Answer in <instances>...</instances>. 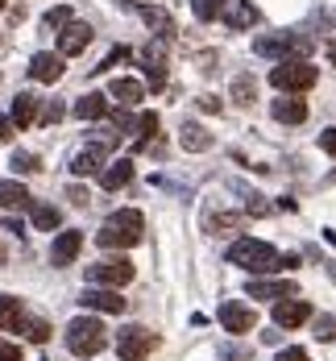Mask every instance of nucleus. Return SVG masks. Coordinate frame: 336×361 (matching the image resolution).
<instances>
[{
    "label": "nucleus",
    "mask_w": 336,
    "mask_h": 361,
    "mask_svg": "<svg viewBox=\"0 0 336 361\" xmlns=\"http://www.w3.org/2000/svg\"><path fill=\"white\" fill-rule=\"evenodd\" d=\"M245 212H254V216H266V212H270V208H266V204H261V195H249V204H245Z\"/></svg>",
    "instance_id": "ea45409f"
},
{
    "label": "nucleus",
    "mask_w": 336,
    "mask_h": 361,
    "mask_svg": "<svg viewBox=\"0 0 336 361\" xmlns=\"http://www.w3.org/2000/svg\"><path fill=\"white\" fill-rule=\"evenodd\" d=\"M142 67H146V79L154 92H162L166 87V46H162V37L158 42H149L146 50H142Z\"/></svg>",
    "instance_id": "9d476101"
},
{
    "label": "nucleus",
    "mask_w": 336,
    "mask_h": 361,
    "mask_svg": "<svg viewBox=\"0 0 336 361\" xmlns=\"http://www.w3.org/2000/svg\"><path fill=\"white\" fill-rule=\"evenodd\" d=\"M228 266H241V270H254V274H270V270H282V253L266 241L254 237H241L228 245Z\"/></svg>",
    "instance_id": "f03ea898"
},
{
    "label": "nucleus",
    "mask_w": 336,
    "mask_h": 361,
    "mask_svg": "<svg viewBox=\"0 0 336 361\" xmlns=\"http://www.w3.org/2000/svg\"><path fill=\"white\" fill-rule=\"evenodd\" d=\"M58 121H63V104H58V100H50L46 112H42V125H58Z\"/></svg>",
    "instance_id": "e433bc0d"
},
{
    "label": "nucleus",
    "mask_w": 336,
    "mask_h": 361,
    "mask_svg": "<svg viewBox=\"0 0 336 361\" xmlns=\"http://www.w3.org/2000/svg\"><path fill=\"white\" fill-rule=\"evenodd\" d=\"M79 250H83V233H79V228H67V233L54 237V245H50V262H54V266H71L75 257H79Z\"/></svg>",
    "instance_id": "dca6fc26"
},
{
    "label": "nucleus",
    "mask_w": 336,
    "mask_h": 361,
    "mask_svg": "<svg viewBox=\"0 0 336 361\" xmlns=\"http://www.w3.org/2000/svg\"><path fill=\"white\" fill-rule=\"evenodd\" d=\"M311 328H316V332H311L316 341H324V345H328V341H336V316H316V320H311Z\"/></svg>",
    "instance_id": "72a5a7b5"
},
{
    "label": "nucleus",
    "mask_w": 336,
    "mask_h": 361,
    "mask_svg": "<svg viewBox=\"0 0 336 361\" xmlns=\"http://www.w3.org/2000/svg\"><path fill=\"white\" fill-rule=\"evenodd\" d=\"M108 92L120 100V104H125V109H133V104H142V100H146V87H142L137 79H112Z\"/></svg>",
    "instance_id": "5701e85b"
},
{
    "label": "nucleus",
    "mask_w": 336,
    "mask_h": 361,
    "mask_svg": "<svg viewBox=\"0 0 336 361\" xmlns=\"http://www.w3.org/2000/svg\"><path fill=\"white\" fill-rule=\"evenodd\" d=\"M13 137V121L8 116H0V142H8Z\"/></svg>",
    "instance_id": "c03bdc74"
},
{
    "label": "nucleus",
    "mask_w": 336,
    "mask_h": 361,
    "mask_svg": "<svg viewBox=\"0 0 336 361\" xmlns=\"http://www.w3.org/2000/svg\"><path fill=\"white\" fill-rule=\"evenodd\" d=\"M328 274H332V283H336V262H328Z\"/></svg>",
    "instance_id": "09e8293b"
},
{
    "label": "nucleus",
    "mask_w": 336,
    "mask_h": 361,
    "mask_svg": "<svg viewBox=\"0 0 336 361\" xmlns=\"http://www.w3.org/2000/svg\"><path fill=\"white\" fill-rule=\"evenodd\" d=\"M133 262L129 257H104V262H96V266H87V283L92 287H112V290H120V287H129L133 283Z\"/></svg>",
    "instance_id": "423d86ee"
},
{
    "label": "nucleus",
    "mask_w": 336,
    "mask_h": 361,
    "mask_svg": "<svg viewBox=\"0 0 336 361\" xmlns=\"http://www.w3.org/2000/svg\"><path fill=\"white\" fill-rule=\"evenodd\" d=\"M104 345H108V328L100 324L96 316H79V320L67 324V349L75 357H96Z\"/></svg>",
    "instance_id": "7ed1b4c3"
},
{
    "label": "nucleus",
    "mask_w": 336,
    "mask_h": 361,
    "mask_svg": "<svg viewBox=\"0 0 336 361\" xmlns=\"http://www.w3.org/2000/svg\"><path fill=\"white\" fill-rule=\"evenodd\" d=\"M87 46H92V25H83V21H67V25L58 30V54H63V59L83 54Z\"/></svg>",
    "instance_id": "1a4fd4ad"
},
{
    "label": "nucleus",
    "mask_w": 336,
    "mask_h": 361,
    "mask_svg": "<svg viewBox=\"0 0 336 361\" xmlns=\"http://www.w3.org/2000/svg\"><path fill=\"white\" fill-rule=\"evenodd\" d=\"M63 54H54V50H37L34 59H30V79L37 83H58L63 79Z\"/></svg>",
    "instance_id": "9b49d317"
},
{
    "label": "nucleus",
    "mask_w": 336,
    "mask_h": 361,
    "mask_svg": "<svg viewBox=\"0 0 336 361\" xmlns=\"http://www.w3.org/2000/svg\"><path fill=\"white\" fill-rule=\"evenodd\" d=\"M208 228H212V233H237V228H241V216H237V212H220V216H208Z\"/></svg>",
    "instance_id": "f704fd0d"
},
{
    "label": "nucleus",
    "mask_w": 336,
    "mask_h": 361,
    "mask_svg": "<svg viewBox=\"0 0 336 361\" xmlns=\"http://www.w3.org/2000/svg\"><path fill=\"white\" fill-rule=\"evenodd\" d=\"M104 154H108V145H87V149H79L71 158V175L75 179H87V175H100L104 171Z\"/></svg>",
    "instance_id": "4468645a"
},
{
    "label": "nucleus",
    "mask_w": 336,
    "mask_h": 361,
    "mask_svg": "<svg viewBox=\"0 0 336 361\" xmlns=\"http://www.w3.org/2000/svg\"><path fill=\"white\" fill-rule=\"evenodd\" d=\"M274 121H282V125H303L307 121V104L295 100V96H287V100H274Z\"/></svg>",
    "instance_id": "412c9836"
},
{
    "label": "nucleus",
    "mask_w": 336,
    "mask_h": 361,
    "mask_svg": "<svg viewBox=\"0 0 336 361\" xmlns=\"http://www.w3.org/2000/svg\"><path fill=\"white\" fill-rule=\"evenodd\" d=\"M224 4H228V0H191V13H195L199 21H216L224 13Z\"/></svg>",
    "instance_id": "c756f323"
},
{
    "label": "nucleus",
    "mask_w": 336,
    "mask_h": 361,
    "mask_svg": "<svg viewBox=\"0 0 336 361\" xmlns=\"http://www.w3.org/2000/svg\"><path fill=\"white\" fill-rule=\"evenodd\" d=\"M228 96H232L237 104H254V100H258V79H254V75H237L232 87H228Z\"/></svg>",
    "instance_id": "bb28decb"
},
{
    "label": "nucleus",
    "mask_w": 336,
    "mask_h": 361,
    "mask_svg": "<svg viewBox=\"0 0 336 361\" xmlns=\"http://www.w3.org/2000/svg\"><path fill=\"white\" fill-rule=\"evenodd\" d=\"M37 104H42V100H37L34 92H21V96L13 100V116H8L13 129H30V125L37 121Z\"/></svg>",
    "instance_id": "aec40b11"
},
{
    "label": "nucleus",
    "mask_w": 336,
    "mask_h": 361,
    "mask_svg": "<svg viewBox=\"0 0 336 361\" xmlns=\"http://www.w3.org/2000/svg\"><path fill=\"white\" fill-rule=\"evenodd\" d=\"M13 171H17V175H34V171H42V158L30 154V149H17V154H13Z\"/></svg>",
    "instance_id": "2f4dec72"
},
{
    "label": "nucleus",
    "mask_w": 336,
    "mask_h": 361,
    "mask_svg": "<svg viewBox=\"0 0 336 361\" xmlns=\"http://www.w3.org/2000/svg\"><path fill=\"white\" fill-rule=\"evenodd\" d=\"M137 13H142V21H146L162 42H166V37H175V17H170L166 8H149V4H146V8H137Z\"/></svg>",
    "instance_id": "4be33fe9"
},
{
    "label": "nucleus",
    "mask_w": 336,
    "mask_h": 361,
    "mask_svg": "<svg viewBox=\"0 0 336 361\" xmlns=\"http://www.w3.org/2000/svg\"><path fill=\"white\" fill-rule=\"evenodd\" d=\"M320 149L336 158V129H324V133H320Z\"/></svg>",
    "instance_id": "4c0bfd02"
},
{
    "label": "nucleus",
    "mask_w": 336,
    "mask_h": 361,
    "mask_svg": "<svg viewBox=\"0 0 336 361\" xmlns=\"http://www.w3.org/2000/svg\"><path fill=\"white\" fill-rule=\"evenodd\" d=\"M299 266V253H282V270H295Z\"/></svg>",
    "instance_id": "a18cd8bd"
},
{
    "label": "nucleus",
    "mask_w": 336,
    "mask_h": 361,
    "mask_svg": "<svg viewBox=\"0 0 336 361\" xmlns=\"http://www.w3.org/2000/svg\"><path fill=\"white\" fill-rule=\"evenodd\" d=\"M142 237H146L142 212H137V208H125V212H112V216L100 224L96 245H104V250H133Z\"/></svg>",
    "instance_id": "f257e3e1"
},
{
    "label": "nucleus",
    "mask_w": 336,
    "mask_h": 361,
    "mask_svg": "<svg viewBox=\"0 0 336 361\" xmlns=\"http://www.w3.org/2000/svg\"><path fill=\"white\" fill-rule=\"evenodd\" d=\"M58 224H63V212H58V208H50V204H34V228L54 233Z\"/></svg>",
    "instance_id": "cd10ccee"
},
{
    "label": "nucleus",
    "mask_w": 336,
    "mask_h": 361,
    "mask_svg": "<svg viewBox=\"0 0 336 361\" xmlns=\"http://www.w3.org/2000/svg\"><path fill=\"white\" fill-rule=\"evenodd\" d=\"M79 303L92 307V312H108V316H120L129 307V299H120V290H112V287H87L79 295Z\"/></svg>",
    "instance_id": "6e6552de"
},
{
    "label": "nucleus",
    "mask_w": 336,
    "mask_h": 361,
    "mask_svg": "<svg viewBox=\"0 0 336 361\" xmlns=\"http://www.w3.org/2000/svg\"><path fill=\"white\" fill-rule=\"evenodd\" d=\"M0 208L8 212V208H30V191H25V183L8 179L0 183Z\"/></svg>",
    "instance_id": "a878e982"
},
{
    "label": "nucleus",
    "mask_w": 336,
    "mask_h": 361,
    "mask_svg": "<svg viewBox=\"0 0 336 361\" xmlns=\"http://www.w3.org/2000/svg\"><path fill=\"white\" fill-rule=\"evenodd\" d=\"M4 4H8V0H0V8H4Z\"/></svg>",
    "instance_id": "8fccbe9b"
},
{
    "label": "nucleus",
    "mask_w": 336,
    "mask_h": 361,
    "mask_svg": "<svg viewBox=\"0 0 336 361\" xmlns=\"http://www.w3.org/2000/svg\"><path fill=\"white\" fill-rule=\"evenodd\" d=\"M311 320V303L307 299H278V307H274V324L278 328H299Z\"/></svg>",
    "instance_id": "f8f14e48"
},
{
    "label": "nucleus",
    "mask_w": 336,
    "mask_h": 361,
    "mask_svg": "<svg viewBox=\"0 0 336 361\" xmlns=\"http://www.w3.org/2000/svg\"><path fill=\"white\" fill-rule=\"evenodd\" d=\"M245 290H249V299H274V303H278V299H295L299 295V287L291 283V279H254Z\"/></svg>",
    "instance_id": "ddd939ff"
},
{
    "label": "nucleus",
    "mask_w": 336,
    "mask_h": 361,
    "mask_svg": "<svg viewBox=\"0 0 336 361\" xmlns=\"http://www.w3.org/2000/svg\"><path fill=\"white\" fill-rule=\"evenodd\" d=\"M179 145H183L187 154H204V149H212V145H216V137H212L204 125H191V121H183V129H179Z\"/></svg>",
    "instance_id": "6ab92c4d"
},
{
    "label": "nucleus",
    "mask_w": 336,
    "mask_h": 361,
    "mask_svg": "<svg viewBox=\"0 0 336 361\" xmlns=\"http://www.w3.org/2000/svg\"><path fill=\"white\" fill-rule=\"evenodd\" d=\"M4 262H8V250H4V245H0V266H4Z\"/></svg>",
    "instance_id": "de8ad7c7"
},
{
    "label": "nucleus",
    "mask_w": 336,
    "mask_h": 361,
    "mask_svg": "<svg viewBox=\"0 0 336 361\" xmlns=\"http://www.w3.org/2000/svg\"><path fill=\"white\" fill-rule=\"evenodd\" d=\"M21 316V299L17 295H0V328H13Z\"/></svg>",
    "instance_id": "c85d7f7f"
},
{
    "label": "nucleus",
    "mask_w": 336,
    "mask_h": 361,
    "mask_svg": "<svg viewBox=\"0 0 336 361\" xmlns=\"http://www.w3.org/2000/svg\"><path fill=\"white\" fill-rule=\"evenodd\" d=\"M133 133H137V145H146L149 133H158V112H142V116L133 121Z\"/></svg>",
    "instance_id": "7c9ffc66"
},
{
    "label": "nucleus",
    "mask_w": 336,
    "mask_h": 361,
    "mask_svg": "<svg viewBox=\"0 0 336 361\" xmlns=\"http://www.w3.org/2000/svg\"><path fill=\"white\" fill-rule=\"evenodd\" d=\"M154 349H158V336L142 324H129L116 332V357L120 361H146Z\"/></svg>",
    "instance_id": "0eeeda50"
},
{
    "label": "nucleus",
    "mask_w": 336,
    "mask_h": 361,
    "mask_svg": "<svg viewBox=\"0 0 336 361\" xmlns=\"http://www.w3.org/2000/svg\"><path fill=\"white\" fill-rule=\"evenodd\" d=\"M274 361H311V357H307L303 349H282V353H278Z\"/></svg>",
    "instance_id": "a19ab883"
},
{
    "label": "nucleus",
    "mask_w": 336,
    "mask_h": 361,
    "mask_svg": "<svg viewBox=\"0 0 336 361\" xmlns=\"http://www.w3.org/2000/svg\"><path fill=\"white\" fill-rule=\"evenodd\" d=\"M13 328H17V332H25V341H34V345H46V341H50V324H46L42 316H25V312H21Z\"/></svg>",
    "instance_id": "b1692460"
},
{
    "label": "nucleus",
    "mask_w": 336,
    "mask_h": 361,
    "mask_svg": "<svg viewBox=\"0 0 336 361\" xmlns=\"http://www.w3.org/2000/svg\"><path fill=\"white\" fill-rule=\"evenodd\" d=\"M75 116H79V121H100V116H108V100H104L100 92H87V96L75 104Z\"/></svg>",
    "instance_id": "393cba45"
},
{
    "label": "nucleus",
    "mask_w": 336,
    "mask_h": 361,
    "mask_svg": "<svg viewBox=\"0 0 336 361\" xmlns=\"http://www.w3.org/2000/svg\"><path fill=\"white\" fill-rule=\"evenodd\" d=\"M254 54H261V59H278V63H287V59H307V54H311V37L270 34V37H258V42H254Z\"/></svg>",
    "instance_id": "39448f33"
},
{
    "label": "nucleus",
    "mask_w": 336,
    "mask_h": 361,
    "mask_svg": "<svg viewBox=\"0 0 336 361\" xmlns=\"http://www.w3.org/2000/svg\"><path fill=\"white\" fill-rule=\"evenodd\" d=\"M67 195H71V204H79V208H83V204H87V191H83V187H71V191H67Z\"/></svg>",
    "instance_id": "37998d69"
},
{
    "label": "nucleus",
    "mask_w": 336,
    "mask_h": 361,
    "mask_svg": "<svg viewBox=\"0 0 336 361\" xmlns=\"http://www.w3.org/2000/svg\"><path fill=\"white\" fill-rule=\"evenodd\" d=\"M67 21H71V8H67V4H58V8H50V13L42 17V30H46V34H54V30H63Z\"/></svg>",
    "instance_id": "473e14b6"
},
{
    "label": "nucleus",
    "mask_w": 336,
    "mask_h": 361,
    "mask_svg": "<svg viewBox=\"0 0 336 361\" xmlns=\"http://www.w3.org/2000/svg\"><path fill=\"white\" fill-rule=\"evenodd\" d=\"M125 59H129V46H112L108 54H104V63H100V67H92V71H96V75H104V71H112L116 63H125Z\"/></svg>",
    "instance_id": "c9c22d12"
},
{
    "label": "nucleus",
    "mask_w": 336,
    "mask_h": 361,
    "mask_svg": "<svg viewBox=\"0 0 336 361\" xmlns=\"http://www.w3.org/2000/svg\"><path fill=\"white\" fill-rule=\"evenodd\" d=\"M220 324L224 332H249L254 328V307H245V303H237V299H224L220 303Z\"/></svg>",
    "instance_id": "2eb2a0df"
},
{
    "label": "nucleus",
    "mask_w": 336,
    "mask_h": 361,
    "mask_svg": "<svg viewBox=\"0 0 336 361\" xmlns=\"http://www.w3.org/2000/svg\"><path fill=\"white\" fill-rule=\"evenodd\" d=\"M0 361H21V345H4L0 341Z\"/></svg>",
    "instance_id": "58836bf2"
},
{
    "label": "nucleus",
    "mask_w": 336,
    "mask_h": 361,
    "mask_svg": "<svg viewBox=\"0 0 336 361\" xmlns=\"http://www.w3.org/2000/svg\"><path fill=\"white\" fill-rule=\"evenodd\" d=\"M328 63H332V67H336V42H332V46H328Z\"/></svg>",
    "instance_id": "49530a36"
},
{
    "label": "nucleus",
    "mask_w": 336,
    "mask_h": 361,
    "mask_svg": "<svg viewBox=\"0 0 336 361\" xmlns=\"http://www.w3.org/2000/svg\"><path fill=\"white\" fill-rule=\"evenodd\" d=\"M270 83H274L278 92H311V87L320 83V71H316L307 59H287V63H278V67L270 71Z\"/></svg>",
    "instance_id": "20e7f679"
},
{
    "label": "nucleus",
    "mask_w": 336,
    "mask_h": 361,
    "mask_svg": "<svg viewBox=\"0 0 336 361\" xmlns=\"http://www.w3.org/2000/svg\"><path fill=\"white\" fill-rule=\"evenodd\" d=\"M199 109L204 112H220V100H216V96H199Z\"/></svg>",
    "instance_id": "79ce46f5"
},
{
    "label": "nucleus",
    "mask_w": 336,
    "mask_h": 361,
    "mask_svg": "<svg viewBox=\"0 0 336 361\" xmlns=\"http://www.w3.org/2000/svg\"><path fill=\"white\" fill-rule=\"evenodd\" d=\"M133 183V162L129 158H116V162H108L104 171H100V187L104 191H120V187H129Z\"/></svg>",
    "instance_id": "a211bd4d"
},
{
    "label": "nucleus",
    "mask_w": 336,
    "mask_h": 361,
    "mask_svg": "<svg viewBox=\"0 0 336 361\" xmlns=\"http://www.w3.org/2000/svg\"><path fill=\"white\" fill-rule=\"evenodd\" d=\"M224 21H228V30H249V25H258V4L254 0H228L220 13Z\"/></svg>",
    "instance_id": "f3484780"
}]
</instances>
